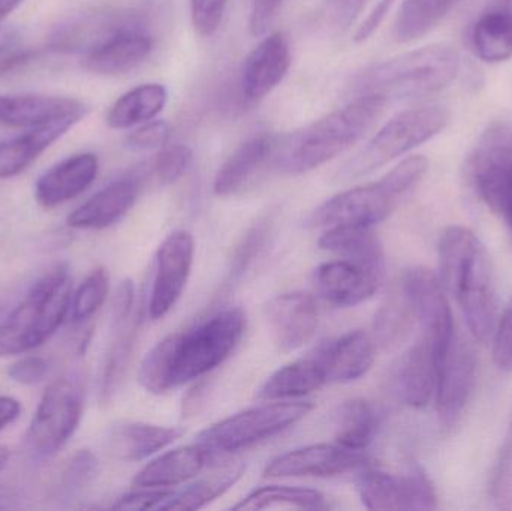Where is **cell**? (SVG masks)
I'll list each match as a JSON object with an SVG mask.
<instances>
[{"instance_id": "ffe728a7", "label": "cell", "mask_w": 512, "mask_h": 511, "mask_svg": "<svg viewBox=\"0 0 512 511\" xmlns=\"http://www.w3.org/2000/svg\"><path fill=\"white\" fill-rule=\"evenodd\" d=\"M98 173L99 159L95 153L69 156L36 180V203L44 209L62 206L87 191Z\"/></svg>"}, {"instance_id": "94428289", "label": "cell", "mask_w": 512, "mask_h": 511, "mask_svg": "<svg viewBox=\"0 0 512 511\" xmlns=\"http://www.w3.org/2000/svg\"><path fill=\"white\" fill-rule=\"evenodd\" d=\"M6 104H8V96H0V120H2L3 111H5Z\"/></svg>"}, {"instance_id": "c3c4849f", "label": "cell", "mask_w": 512, "mask_h": 511, "mask_svg": "<svg viewBox=\"0 0 512 511\" xmlns=\"http://www.w3.org/2000/svg\"><path fill=\"white\" fill-rule=\"evenodd\" d=\"M173 491L162 488H140L123 495L114 504V510H161Z\"/></svg>"}, {"instance_id": "74e56055", "label": "cell", "mask_w": 512, "mask_h": 511, "mask_svg": "<svg viewBox=\"0 0 512 511\" xmlns=\"http://www.w3.org/2000/svg\"><path fill=\"white\" fill-rule=\"evenodd\" d=\"M415 323L418 321L414 309L399 287L396 293L391 294L385 300L384 305L376 314L375 321H373V333H375L373 341L378 342L384 348L397 347L408 338Z\"/></svg>"}, {"instance_id": "f6af8a7d", "label": "cell", "mask_w": 512, "mask_h": 511, "mask_svg": "<svg viewBox=\"0 0 512 511\" xmlns=\"http://www.w3.org/2000/svg\"><path fill=\"white\" fill-rule=\"evenodd\" d=\"M493 497L499 506L512 509V425L502 447L501 458L493 477Z\"/></svg>"}, {"instance_id": "603a6c76", "label": "cell", "mask_w": 512, "mask_h": 511, "mask_svg": "<svg viewBox=\"0 0 512 511\" xmlns=\"http://www.w3.org/2000/svg\"><path fill=\"white\" fill-rule=\"evenodd\" d=\"M87 113L69 114L53 122L30 128L26 134L17 135L0 143V180L18 176L30 167L51 144L74 128Z\"/></svg>"}, {"instance_id": "1f68e13d", "label": "cell", "mask_w": 512, "mask_h": 511, "mask_svg": "<svg viewBox=\"0 0 512 511\" xmlns=\"http://www.w3.org/2000/svg\"><path fill=\"white\" fill-rule=\"evenodd\" d=\"M325 383L324 371L315 357H307L273 372L259 387L256 398L270 402L304 398L321 389Z\"/></svg>"}, {"instance_id": "7dc6e473", "label": "cell", "mask_w": 512, "mask_h": 511, "mask_svg": "<svg viewBox=\"0 0 512 511\" xmlns=\"http://www.w3.org/2000/svg\"><path fill=\"white\" fill-rule=\"evenodd\" d=\"M170 137V126L164 120L143 123L126 137L125 146L131 150L162 149Z\"/></svg>"}, {"instance_id": "7bdbcfd3", "label": "cell", "mask_w": 512, "mask_h": 511, "mask_svg": "<svg viewBox=\"0 0 512 511\" xmlns=\"http://www.w3.org/2000/svg\"><path fill=\"white\" fill-rule=\"evenodd\" d=\"M98 473V459L89 450L75 453L60 477V492L66 497L78 494L92 483Z\"/></svg>"}, {"instance_id": "30bf717a", "label": "cell", "mask_w": 512, "mask_h": 511, "mask_svg": "<svg viewBox=\"0 0 512 511\" xmlns=\"http://www.w3.org/2000/svg\"><path fill=\"white\" fill-rule=\"evenodd\" d=\"M466 177L477 197L501 216L512 198V123L487 126L466 159Z\"/></svg>"}, {"instance_id": "8fae6325", "label": "cell", "mask_w": 512, "mask_h": 511, "mask_svg": "<svg viewBox=\"0 0 512 511\" xmlns=\"http://www.w3.org/2000/svg\"><path fill=\"white\" fill-rule=\"evenodd\" d=\"M357 492L361 503L369 510L438 509L435 486L418 465L403 474H391L367 465L360 470Z\"/></svg>"}, {"instance_id": "4dcf8cb0", "label": "cell", "mask_w": 512, "mask_h": 511, "mask_svg": "<svg viewBox=\"0 0 512 511\" xmlns=\"http://www.w3.org/2000/svg\"><path fill=\"white\" fill-rule=\"evenodd\" d=\"M84 102L66 96H8L0 123L12 128H35L75 113H87Z\"/></svg>"}, {"instance_id": "bcb514c9", "label": "cell", "mask_w": 512, "mask_h": 511, "mask_svg": "<svg viewBox=\"0 0 512 511\" xmlns=\"http://www.w3.org/2000/svg\"><path fill=\"white\" fill-rule=\"evenodd\" d=\"M492 344L496 368L512 372V299L499 317Z\"/></svg>"}, {"instance_id": "7402d4cb", "label": "cell", "mask_w": 512, "mask_h": 511, "mask_svg": "<svg viewBox=\"0 0 512 511\" xmlns=\"http://www.w3.org/2000/svg\"><path fill=\"white\" fill-rule=\"evenodd\" d=\"M141 177L128 174L96 192L68 216V225L77 230H104L134 207L140 194Z\"/></svg>"}, {"instance_id": "484cf974", "label": "cell", "mask_w": 512, "mask_h": 511, "mask_svg": "<svg viewBox=\"0 0 512 511\" xmlns=\"http://www.w3.org/2000/svg\"><path fill=\"white\" fill-rule=\"evenodd\" d=\"M183 435V429L143 422H123L107 435V450L122 462H140L167 449Z\"/></svg>"}, {"instance_id": "5bb4252c", "label": "cell", "mask_w": 512, "mask_h": 511, "mask_svg": "<svg viewBox=\"0 0 512 511\" xmlns=\"http://www.w3.org/2000/svg\"><path fill=\"white\" fill-rule=\"evenodd\" d=\"M194 255V237L188 231H174L159 246L149 302L152 320H161L170 314L183 296L194 266Z\"/></svg>"}, {"instance_id": "d590c367", "label": "cell", "mask_w": 512, "mask_h": 511, "mask_svg": "<svg viewBox=\"0 0 512 511\" xmlns=\"http://www.w3.org/2000/svg\"><path fill=\"white\" fill-rule=\"evenodd\" d=\"M459 0H403L394 21L397 42H412L429 35Z\"/></svg>"}, {"instance_id": "cb8c5ba5", "label": "cell", "mask_w": 512, "mask_h": 511, "mask_svg": "<svg viewBox=\"0 0 512 511\" xmlns=\"http://www.w3.org/2000/svg\"><path fill=\"white\" fill-rule=\"evenodd\" d=\"M438 365L435 345L429 333L421 330L420 338L400 362L397 386L400 398L412 408H424L435 399Z\"/></svg>"}, {"instance_id": "2e32d148", "label": "cell", "mask_w": 512, "mask_h": 511, "mask_svg": "<svg viewBox=\"0 0 512 511\" xmlns=\"http://www.w3.org/2000/svg\"><path fill=\"white\" fill-rule=\"evenodd\" d=\"M265 318L274 345L282 353H292L312 341L319 326V309L310 294L294 291L271 299Z\"/></svg>"}, {"instance_id": "91938a15", "label": "cell", "mask_w": 512, "mask_h": 511, "mask_svg": "<svg viewBox=\"0 0 512 511\" xmlns=\"http://www.w3.org/2000/svg\"><path fill=\"white\" fill-rule=\"evenodd\" d=\"M9 461V450L6 447H0V473L5 470Z\"/></svg>"}, {"instance_id": "9f6ffc18", "label": "cell", "mask_w": 512, "mask_h": 511, "mask_svg": "<svg viewBox=\"0 0 512 511\" xmlns=\"http://www.w3.org/2000/svg\"><path fill=\"white\" fill-rule=\"evenodd\" d=\"M21 413V405L11 396L0 395V432L12 425Z\"/></svg>"}, {"instance_id": "ee69618b", "label": "cell", "mask_w": 512, "mask_h": 511, "mask_svg": "<svg viewBox=\"0 0 512 511\" xmlns=\"http://www.w3.org/2000/svg\"><path fill=\"white\" fill-rule=\"evenodd\" d=\"M228 0H191L192 23L198 35H215L224 21Z\"/></svg>"}, {"instance_id": "ba28073f", "label": "cell", "mask_w": 512, "mask_h": 511, "mask_svg": "<svg viewBox=\"0 0 512 511\" xmlns=\"http://www.w3.org/2000/svg\"><path fill=\"white\" fill-rule=\"evenodd\" d=\"M313 408L312 402L301 401H273L249 408L204 429L198 435L197 444L204 447L212 459L239 452L292 428L306 419Z\"/></svg>"}, {"instance_id": "7a4b0ae2", "label": "cell", "mask_w": 512, "mask_h": 511, "mask_svg": "<svg viewBox=\"0 0 512 511\" xmlns=\"http://www.w3.org/2000/svg\"><path fill=\"white\" fill-rule=\"evenodd\" d=\"M387 102L381 96L360 95L286 138L279 158L285 173L303 174L322 167L351 149L378 122Z\"/></svg>"}, {"instance_id": "44dd1931", "label": "cell", "mask_w": 512, "mask_h": 511, "mask_svg": "<svg viewBox=\"0 0 512 511\" xmlns=\"http://www.w3.org/2000/svg\"><path fill=\"white\" fill-rule=\"evenodd\" d=\"M152 50L153 39L134 23L83 54V68L98 75L125 74L141 65Z\"/></svg>"}, {"instance_id": "f907efd6", "label": "cell", "mask_w": 512, "mask_h": 511, "mask_svg": "<svg viewBox=\"0 0 512 511\" xmlns=\"http://www.w3.org/2000/svg\"><path fill=\"white\" fill-rule=\"evenodd\" d=\"M285 0H255L249 17V32L252 36H264L282 11Z\"/></svg>"}, {"instance_id": "e575fe53", "label": "cell", "mask_w": 512, "mask_h": 511, "mask_svg": "<svg viewBox=\"0 0 512 511\" xmlns=\"http://www.w3.org/2000/svg\"><path fill=\"white\" fill-rule=\"evenodd\" d=\"M245 464H228L203 477L183 491L173 492L161 510L192 511L204 509L230 491L245 474Z\"/></svg>"}, {"instance_id": "6f0895ef", "label": "cell", "mask_w": 512, "mask_h": 511, "mask_svg": "<svg viewBox=\"0 0 512 511\" xmlns=\"http://www.w3.org/2000/svg\"><path fill=\"white\" fill-rule=\"evenodd\" d=\"M26 0H0V23L8 18L12 12L17 11Z\"/></svg>"}, {"instance_id": "681fc988", "label": "cell", "mask_w": 512, "mask_h": 511, "mask_svg": "<svg viewBox=\"0 0 512 511\" xmlns=\"http://www.w3.org/2000/svg\"><path fill=\"white\" fill-rule=\"evenodd\" d=\"M50 372V362L38 356L24 357L8 366V377L21 386L42 383Z\"/></svg>"}, {"instance_id": "816d5d0a", "label": "cell", "mask_w": 512, "mask_h": 511, "mask_svg": "<svg viewBox=\"0 0 512 511\" xmlns=\"http://www.w3.org/2000/svg\"><path fill=\"white\" fill-rule=\"evenodd\" d=\"M267 233V227L264 224L256 225L249 231L248 236L243 240L242 246L237 249L236 257H234V275L245 272L246 267L254 261L255 255H258V252L261 251Z\"/></svg>"}, {"instance_id": "11a10c76", "label": "cell", "mask_w": 512, "mask_h": 511, "mask_svg": "<svg viewBox=\"0 0 512 511\" xmlns=\"http://www.w3.org/2000/svg\"><path fill=\"white\" fill-rule=\"evenodd\" d=\"M38 57L39 51L36 50L14 51V53L8 54V56L0 57V78L20 71L24 66L35 62Z\"/></svg>"}, {"instance_id": "ac0fdd59", "label": "cell", "mask_w": 512, "mask_h": 511, "mask_svg": "<svg viewBox=\"0 0 512 511\" xmlns=\"http://www.w3.org/2000/svg\"><path fill=\"white\" fill-rule=\"evenodd\" d=\"M382 278L381 273L342 258L321 264L315 270L316 290L325 302L339 308H352L375 296Z\"/></svg>"}, {"instance_id": "277c9868", "label": "cell", "mask_w": 512, "mask_h": 511, "mask_svg": "<svg viewBox=\"0 0 512 511\" xmlns=\"http://www.w3.org/2000/svg\"><path fill=\"white\" fill-rule=\"evenodd\" d=\"M427 170L429 161L426 156H409L378 182L355 186L328 198L313 210L309 225L313 228L337 225L373 227L394 212L399 201L424 179Z\"/></svg>"}, {"instance_id": "f35d334b", "label": "cell", "mask_w": 512, "mask_h": 511, "mask_svg": "<svg viewBox=\"0 0 512 511\" xmlns=\"http://www.w3.org/2000/svg\"><path fill=\"white\" fill-rule=\"evenodd\" d=\"M138 327H140V320H138V317H132L131 321L114 329V341L111 342L110 350L105 356L101 375V389H99L104 401H108L113 396L117 386L122 381L129 357H131L135 338H137Z\"/></svg>"}, {"instance_id": "b9f144b4", "label": "cell", "mask_w": 512, "mask_h": 511, "mask_svg": "<svg viewBox=\"0 0 512 511\" xmlns=\"http://www.w3.org/2000/svg\"><path fill=\"white\" fill-rule=\"evenodd\" d=\"M194 153L185 144L162 147L152 164V173L161 185H173L191 168Z\"/></svg>"}, {"instance_id": "8d00e7d4", "label": "cell", "mask_w": 512, "mask_h": 511, "mask_svg": "<svg viewBox=\"0 0 512 511\" xmlns=\"http://www.w3.org/2000/svg\"><path fill=\"white\" fill-rule=\"evenodd\" d=\"M298 509L325 510L328 509L324 495L315 489L300 488V486H264L246 495L233 510L252 511L267 509Z\"/></svg>"}, {"instance_id": "4fadbf2b", "label": "cell", "mask_w": 512, "mask_h": 511, "mask_svg": "<svg viewBox=\"0 0 512 511\" xmlns=\"http://www.w3.org/2000/svg\"><path fill=\"white\" fill-rule=\"evenodd\" d=\"M477 384V357L459 332L438 360L435 402L445 428H453L471 401Z\"/></svg>"}, {"instance_id": "f1b7e54d", "label": "cell", "mask_w": 512, "mask_h": 511, "mask_svg": "<svg viewBox=\"0 0 512 511\" xmlns=\"http://www.w3.org/2000/svg\"><path fill=\"white\" fill-rule=\"evenodd\" d=\"M318 245L322 251L339 255L342 260L352 261L358 266L384 275V249L372 227L337 225L325 228Z\"/></svg>"}, {"instance_id": "6da1fadb", "label": "cell", "mask_w": 512, "mask_h": 511, "mask_svg": "<svg viewBox=\"0 0 512 511\" xmlns=\"http://www.w3.org/2000/svg\"><path fill=\"white\" fill-rule=\"evenodd\" d=\"M439 279L459 305L469 333L489 344L499 317L498 284L492 258L477 234L462 225L445 228L438 243Z\"/></svg>"}, {"instance_id": "d4e9b609", "label": "cell", "mask_w": 512, "mask_h": 511, "mask_svg": "<svg viewBox=\"0 0 512 511\" xmlns=\"http://www.w3.org/2000/svg\"><path fill=\"white\" fill-rule=\"evenodd\" d=\"M138 23L129 14L117 12H89L63 23L51 35L48 47L62 53H83L110 38L117 30Z\"/></svg>"}, {"instance_id": "9a60e30c", "label": "cell", "mask_w": 512, "mask_h": 511, "mask_svg": "<svg viewBox=\"0 0 512 511\" xmlns=\"http://www.w3.org/2000/svg\"><path fill=\"white\" fill-rule=\"evenodd\" d=\"M369 459L363 452L345 449L339 444H312L289 450L271 459L265 477H336L363 470Z\"/></svg>"}, {"instance_id": "8992f818", "label": "cell", "mask_w": 512, "mask_h": 511, "mask_svg": "<svg viewBox=\"0 0 512 511\" xmlns=\"http://www.w3.org/2000/svg\"><path fill=\"white\" fill-rule=\"evenodd\" d=\"M245 330L243 309L227 308L186 332L171 333L173 389L198 380L222 365L242 341Z\"/></svg>"}, {"instance_id": "ab89813d", "label": "cell", "mask_w": 512, "mask_h": 511, "mask_svg": "<svg viewBox=\"0 0 512 511\" xmlns=\"http://www.w3.org/2000/svg\"><path fill=\"white\" fill-rule=\"evenodd\" d=\"M110 293V279L107 270L98 267L86 276L80 287L72 294L69 318L72 323L90 320L107 300Z\"/></svg>"}, {"instance_id": "7c38bea8", "label": "cell", "mask_w": 512, "mask_h": 511, "mask_svg": "<svg viewBox=\"0 0 512 511\" xmlns=\"http://www.w3.org/2000/svg\"><path fill=\"white\" fill-rule=\"evenodd\" d=\"M399 287L411 303L421 330L432 338L438 360L457 333L447 291L439 275L427 267H411L403 272Z\"/></svg>"}, {"instance_id": "83f0119b", "label": "cell", "mask_w": 512, "mask_h": 511, "mask_svg": "<svg viewBox=\"0 0 512 511\" xmlns=\"http://www.w3.org/2000/svg\"><path fill=\"white\" fill-rule=\"evenodd\" d=\"M210 461V453L200 444L179 447L150 461L132 483L137 488H173L197 477Z\"/></svg>"}, {"instance_id": "e0dca14e", "label": "cell", "mask_w": 512, "mask_h": 511, "mask_svg": "<svg viewBox=\"0 0 512 511\" xmlns=\"http://www.w3.org/2000/svg\"><path fill=\"white\" fill-rule=\"evenodd\" d=\"M292 56L288 39L274 32L259 41L246 57L242 71V92L248 102L270 95L288 74Z\"/></svg>"}, {"instance_id": "836d02e7", "label": "cell", "mask_w": 512, "mask_h": 511, "mask_svg": "<svg viewBox=\"0 0 512 511\" xmlns=\"http://www.w3.org/2000/svg\"><path fill=\"white\" fill-rule=\"evenodd\" d=\"M379 419L375 408L364 399H351L334 413V440L354 452H364L375 440Z\"/></svg>"}, {"instance_id": "f546056e", "label": "cell", "mask_w": 512, "mask_h": 511, "mask_svg": "<svg viewBox=\"0 0 512 511\" xmlns=\"http://www.w3.org/2000/svg\"><path fill=\"white\" fill-rule=\"evenodd\" d=\"M276 147V137L268 132H261L240 144L219 168L213 183L215 194L227 197L239 192L273 155Z\"/></svg>"}, {"instance_id": "db71d44e", "label": "cell", "mask_w": 512, "mask_h": 511, "mask_svg": "<svg viewBox=\"0 0 512 511\" xmlns=\"http://www.w3.org/2000/svg\"><path fill=\"white\" fill-rule=\"evenodd\" d=\"M394 0H378L373 6L372 11L367 14V17L361 21L360 26L357 27L354 33L355 42H364L373 35L381 26L384 18L387 17L388 11L393 6Z\"/></svg>"}, {"instance_id": "60d3db41", "label": "cell", "mask_w": 512, "mask_h": 511, "mask_svg": "<svg viewBox=\"0 0 512 511\" xmlns=\"http://www.w3.org/2000/svg\"><path fill=\"white\" fill-rule=\"evenodd\" d=\"M138 381L141 387L152 395H164L173 390L170 335L165 336L146 354L138 369Z\"/></svg>"}, {"instance_id": "680465c9", "label": "cell", "mask_w": 512, "mask_h": 511, "mask_svg": "<svg viewBox=\"0 0 512 511\" xmlns=\"http://www.w3.org/2000/svg\"><path fill=\"white\" fill-rule=\"evenodd\" d=\"M14 39V32H9V30H6V32H0V54H2L3 51H5L6 48L14 42Z\"/></svg>"}, {"instance_id": "3957f363", "label": "cell", "mask_w": 512, "mask_h": 511, "mask_svg": "<svg viewBox=\"0 0 512 511\" xmlns=\"http://www.w3.org/2000/svg\"><path fill=\"white\" fill-rule=\"evenodd\" d=\"M460 56L447 44H432L375 63L354 78L352 92L391 101H411L441 92L459 74Z\"/></svg>"}, {"instance_id": "d6986e66", "label": "cell", "mask_w": 512, "mask_h": 511, "mask_svg": "<svg viewBox=\"0 0 512 511\" xmlns=\"http://www.w3.org/2000/svg\"><path fill=\"white\" fill-rule=\"evenodd\" d=\"M313 357L324 371L327 383H352L372 369L376 344L363 330H354L324 342Z\"/></svg>"}, {"instance_id": "9c48e42d", "label": "cell", "mask_w": 512, "mask_h": 511, "mask_svg": "<svg viewBox=\"0 0 512 511\" xmlns=\"http://www.w3.org/2000/svg\"><path fill=\"white\" fill-rule=\"evenodd\" d=\"M84 386L80 375H63L45 390L26 434L30 455L39 461L53 458L69 443L83 417Z\"/></svg>"}, {"instance_id": "f5cc1de1", "label": "cell", "mask_w": 512, "mask_h": 511, "mask_svg": "<svg viewBox=\"0 0 512 511\" xmlns=\"http://www.w3.org/2000/svg\"><path fill=\"white\" fill-rule=\"evenodd\" d=\"M135 288L132 281L120 282L113 299V312H111V321L113 329L123 326L134 317Z\"/></svg>"}, {"instance_id": "5b68a950", "label": "cell", "mask_w": 512, "mask_h": 511, "mask_svg": "<svg viewBox=\"0 0 512 511\" xmlns=\"http://www.w3.org/2000/svg\"><path fill=\"white\" fill-rule=\"evenodd\" d=\"M72 294L66 264L45 272L0 324V357L30 353L44 345L69 317Z\"/></svg>"}, {"instance_id": "4316f807", "label": "cell", "mask_w": 512, "mask_h": 511, "mask_svg": "<svg viewBox=\"0 0 512 511\" xmlns=\"http://www.w3.org/2000/svg\"><path fill=\"white\" fill-rule=\"evenodd\" d=\"M472 51L486 63L512 59V0H493L469 33Z\"/></svg>"}, {"instance_id": "d6a6232c", "label": "cell", "mask_w": 512, "mask_h": 511, "mask_svg": "<svg viewBox=\"0 0 512 511\" xmlns=\"http://www.w3.org/2000/svg\"><path fill=\"white\" fill-rule=\"evenodd\" d=\"M168 102L167 87L159 83L141 84L120 96L107 114L111 129H129L155 120Z\"/></svg>"}, {"instance_id": "52a82bcc", "label": "cell", "mask_w": 512, "mask_h": 511, "mask_svg": "<svg viewBox=\"0 0 512 511\" xmlns=\"http://www.w3.org/2000/svg\"><path fill=\"white\" fill-rule=\"evenodd\" d=\"M451 113L444 105H424L391 117L351 159L337 170V180H355L441 134L450 125Z\"/></svg>"}]
</instances>
